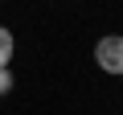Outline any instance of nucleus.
Here are the masks:
<instances>
[{"mask_svg": "<svg viewBox=\"0 0 123 115\" xmlns=\"http://www.w3.org/2000/svg\"><path fill=\"white\" fill-rule=\"evenodd\" d=\"M12 82H17V78H12V70H8V66H0V95H8V90H12Z\"/></svg>", "mask_w": 123, "mask_h": 115, "instance_id": "7ed1b4c3", "label": "nucleus"}, {"mask_svg": "<svg viewBox=\"0 0 123 115\" xmlns=\"http://www.w3.org/2000/svg\"><path fill=\"white\" fill-rule=\"evenodd\" d=\"M12 53H17V37L8 25H0V66H8L12 62Z\"/></svg>", "mask_w": 123, "mask_h": 115, "instance_id": "f03ea898", "label": "nucleus"}, {"mask_svg": "<svg viewBox=\"0 0 123 115\" xmlns=\"http://www.w3.org/2000/svg\"><path fill=\"white\" fill-rule=\"evenodd\" d=\"M94 66H98L103 74L123 78V37H119V33H107V37L94 41Z\"/></svg>", "mask_w": 123, "mask_h": 115, "instance_id": "f257e3e1", "label": "nucleus"}]
</instances>
